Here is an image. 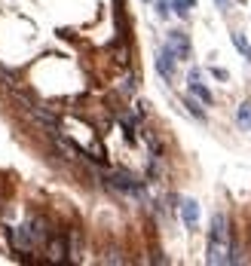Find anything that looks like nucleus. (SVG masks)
<instances>
[{
    "label": "nucleus",
    "mask_w": 251,
    "mask_h": 266,
    "mask_svg": "<svg viewBox=\"0 0 251 266\" xmlns=\"http://www.w3.org/2000/svg\"><path fill=\"white\" fill-rule=\"evenodd\" d=\"M181 217H184L187 230H196V224H199V202L196 199H184L181 202Z\"/></svg>",
    "instance_id": "obj_7"
},
{
    "label": "nucleus",
    "mask_w": 251,
    "mask_h": 266,
    "mask_svg": "<svg viewBox=\"0 0 251 266\" xmlns=\"http://www.w3.org/2000/svg\"><path fill=\"white\" fill-rule=\"evenodd\" d=\"M169 12H172V3L169 0H156V15L159 18H169Z\"/></svg>",
    "instance_id": "obj_13"
},
{
    "label": "nucleus",
    "mask_w": 251,
    "mask_h": 266,
    "mask_svg": "<svg viewBox=\"0 0 251 266\" xmlns=\"http://www.w3.org/2000/svg\"><path fill=\"white\" fill-rule=\"evenodd\" d=\"M166 43H169V49L175 52L178 61H190V58H193V43H190V37H187L184 31H169Z\"/></svg>",
    "instance_id": "obj_4"
},
{
    "label": "nucleus",
    "mask_w": 251,
    "mask_h": 266,
    "mask_svg": "<svg viewBox=\"0 0 251 266\" xmlns=\"http://www.w3.org/2000/svg\"><path fill=\"white\" fill-rule=\"evenodd\" d=\"M190 9H196V0H172V12L181 18H190Z\"/></svg>",
    "instance_id": "obj_10"
},
{
    "label": "nucleus",
    "mask_w": 251,
    "mask_h": 266,
    "mask_svg": "<svg viewBox=\"0 0 251 266\" xmlns=\"http://www.w3.org/2000/svg\"><path fill=\"white\" fill-rule=\"evenodd\" d=\"M175 67H178V58H175V52L169 49V43L156 52V70H159V77L166 80V83H172L175 80Z\"/></svg>",
    "instance_id": "obj_5"
},
{
    "label": "nucleus",
    "mask_w": 251,
    "mask_h": 266,
    "mask_svg": "<svg viewBox=\"0 0 251 266\" xmlns=\"http://www.w3.org/2000/svg\"><path fill=\"white\" fill-rule=\"evenodd\" d=\"M227 251H230V230H227V217L221 211L212 214V230H209V248H206V260L215 263H227Z\"/></svg>",
    "instance_id": "obj_1"
},
{
    "label": "nucleus",
    "mask_w": 251,
    "mask_h": 266,
    "mask_svg": "<svg viewBox=\"0 0 251 266\" xmlns=\"http://www.w3.org/2000/svg\"><path fill=\"white\" fill-rule=\"evenodd\" d=\"M236 126H239V129H245V132L251 129V101H245V104L236 110Z\"/></svg>",
    "instance_id": "obj_11"
},
{
    "label": "nucleus",
    "mask_w": 251,
    "mask_h": 266,
    "mask_svg": "<svg viewBox=\"0 0 251 266\" xmlns=\"http://www.w3.org/2000/svg\"><path fill=\"white\" fill-rule=\"evenodd\" d=\"M230 40H233V46H236V49L242 52V58H245V61H248V64H251V43H248V40H245V34H239V31H233V34H230Z\"/></svg>",
    "instance_id": "obj_9"
},
{
    "label": "nucleus",
    "mask_w": 251,
    "mask_h": 266,
    "mask_svg": "<svg viewBox=\"0 0 251 266\" xmlns=\"http://www.w3.org/2000/svg\"><path fill=\"white\" fill-rule=\"evenodd\" d=\"M187 89H190V95H193V98H199V101H202L206 107H209V104L215 101L212 89H209V86H202V83H199V77H187Z\"/></svg>",
    "instance_id": "obj_8"
},
{
    "label": "nucleus",
    "mask_w": 251,
    "mask_h": 266,
    "mask_svg": "<svg viewBox=\"0 0 251 266\" xmlns=\"http://www.w3.org/2000/svg\"><path fill=\"white\" fill-rule=\"evenodd\" d=\"M6 239H9V248H12V251H34V245H31L25 227H9V230H6Z\"/></svg>",
    "instance_id": "obj_6"
},
{
    "label": "nucleus",
    "mask_w": 251,
    "mask_h": 266,
    "mask_svg": "<svg viewBox=\"0 0 251 266\" xmlns=\"http://www.w3.org/2000/svg\"><path fill=\"white\" fill-rule=\"evenodd\" d=\"M107 184H110L113 190L126 193V196L144 199V184H141L138 178H132V175H123V172H117V175H107Z\"/></svg>",
    "instance_id": "obj_2"
},
{
    "label": "nucleus",
    "mask_w": 251,
    "mask_h": 266,
    "mask_svg": "<svg viewBox=\"0 0 251 266\" xmlns=\"http://www.w3.org/2000/svg\"><path fill=\"white\" fill-rule=\"evenodd\" d=\"M215 3H218L221 9H227V6H230V0H215Z\"/></svg>",
    "instance_id": "obj_15"
},
{
    "label": "nucleus",
    "mask_w": 251,
    "mask_h": 266,
    "mask_svg": "<svg viewBox=\"0 0 251 266\" xmlns=\"http://www.w3.org/2000/svg\"><path fill=\"white\" fill-rule=\"evenodd\" d=\"M212 77H215V80H221V83H227V80H230V74H227L224 67H212Z\"/></svg>",
    "instance_id": "obj_14"
},
{
    "label": "nucleus",
    "mask_w": 251,
    "mask_h": 266,
    "mask_svg": "<svg viewBox=\"0 0 251 266\" xmlns=\"http://www.w3.org/2000/svg\"><path fill=\"white\" fill-rule=\"evenodd\" d=\"M184 107H187V113H190V116H196L199 123H206V110L196 104V98H193V95H190V98H184Z\"/></svg>",
    "instance_id": "obj_12"
},
{
    "label": "nucleus",
    "mask_w": 251,
    "mask_h": 266,
    "mask_svg": "<svg viewBox=\"0 0 251 266\" xmlns=\"http://www.w3.org/2000/svg\"><path fill=\"white\" fill-rule=\"evenodd\" d=\"M21 227H25V233H28V239H31V245H34V248L46 245V242H49V236H52V230H49V224H46V217H43V214L28 217V224H21Z\"/></svg>",
    "instance_id": "obj_3"
}]
</instances>
